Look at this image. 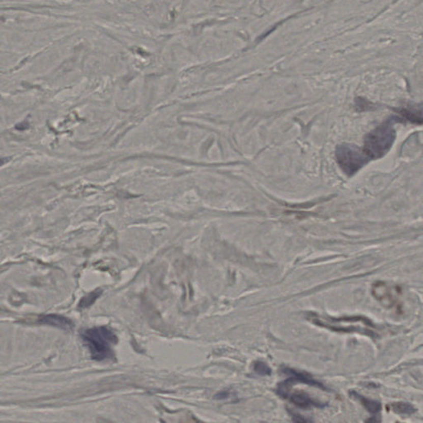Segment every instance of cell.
Here are the masks:
<instances>
[{
	"instance_id": "cell-3",
	"label": "cell",
	"mask_w": 423,
	"mask_h": 423,
	"mask_svg": "<svg viewBox=\"0 0 423 423\" xmlns=\"http://www.w3.org/2000/svg\"><path fill=\"white\" fill-rule=\"evenodd\" d=\"M308 318L314 323L322 327L338 331H364V333H372L371 330L375 327L371 321L363 317L351 318H332L320 316L318 314H311Z\"/></svg>"
},
{
	"instance_id": "cell-14",
	"label": "cell",
	"mask_w": 423,
	"mask_h": 423,
	"mask_svg": "<svg viewBox=\"0 0 423 423\" xmlns=\"http://www.w3.org/2000/svg\"><path fill=\"white\" fill-rule=\"evenodd\" d=\"M290 414H291L292 419H293L294 423H313L308 419L305 418L303 416L295 413V412H290Z\"/></svg>"
},
{
	"instance_id": "cell-9",
	"label": "cell",
	"mask_w": 423,
	"mask_h": 423,
	"mask_svg": "<svg viewBox=\"0 0 423 423\" xmlns=\"http://www.w3.org/2000/svg\"><path fill=\"white\" fill-rule=\"evenodd\" d=\"M39 322L42 324L50 325L53 327L63 329L71 328L73 325L71 321L69 320L68 318L59 316L57 314H49L42 316L39 318Z\"/></svg>"
},
{
	"instance_id": "cell-2",
	"label": "cell",
	"mask_w": 423,
	"mask_h": 423,
	"mask_svg": "<svg viewBox=\"0 0 423 423\" xmlns=\"http://www.w3.org/2000/svg\"><path fill=\"white\" fill-rule=\"evenodd\" d=\"M395 138L396 132L392 121H387L367 134L363 150L371 160L382 158L390 151Z\"/></svg>"
},
{
	"instance_id": "cell-8",
	"label": "cell",
	"mask_w": 423,
	"mask_h": 423,
	"mask_svg": "<svg viewBox=\"0 0 423 423\" xmlns=\"http://www.w3.org/2000/svg\"><path fill=\"white\" fill-rule=\"evenodd\" d=\"M403 119L415 124L423 123V103L408 106L399 110Z\"/></svg>"
},
{
	"instance_id": "cell-1",
	"label": "cell",
	"mask_w": 423,
	"mask_h": 423,
	"mask_svg": "<svg viewBox=\"0 0 423 423\" xmlns=\"http://www.w3.org/2000/svg\"><path fill=\"white\" fill-rule=\"evenodd\" d=\"M81 336L94 360L103 361L114 357L112 347L118 339L109 328L99 327L87 329L82 332Z\"/></svg>"
},
{
	"instance_id": "cell-15",
	"label": "cell",
	"mask_w": 423,
	"mask_h": 423,
	"mask_svg": "<svg viewBox=\"0 0 423 423\" xmlns=\"http://www.w3.org/2000/svg\"><path fill=\"white\" fill-rule=\"evenodd\" d=\"M381 417L380 415H373L371 418H369L365 423H380Z\"/></svg>"
},
{
	"instance_id": "cell-13",
	"label": "cell",
	"mask_w": 423,
	"mask_h": 423,
	"mask_svg": "<svg viewBox=\"0 0 423 423\" xmlns=\"http://www.w3.org/2000/svg\"><path fill=\"white\" fill-rule=\"evenodd\" d=\"M255 372L262 376H269L271 375V369L263 361H257L254 364Z\"/></svg>"
},
{
	"instance_id": "cell-10",
	"label": "cell",
	"mask_w": 423,
	"mask_h": 423,
	"mask_svg": "<svg viewBox=\"0 0 423 423\" xmlns=\"http://www.w3.org/2000/svg\"><path fill=\"white\" fill-rule=\"evenodd\" d=\"M351 394L353 395L355 399H358L361 403L362 405L364 406V408L369 412H371V414L378 415L379 412L381 411V404L379 401L367 399V398L361 396V395L355 392H351Z\"/></svg>"
},
{
	"instance_id": "cell-5",
	"label": "cell",
	"mask_w": 423,
	"mask_h": 423,
	"mask_svg": "<svg viewBox=\"0 0 423 423\" xmlns=\"http://www.w3.org/2000/svg\"><path fill=\"white\" fill-rule=\"evenodd\" d=\"M371 292L375 299H377L384 307L401 312L400 297L402 290L399 286L379 281L373 285Z\"/></svg>"
},
{
	"instance_id": "cell-11",
	"label": "cell",
	"mask_w": 423,
	"mask_h": 423,
	"mask_svg": "<svg viewBox=\"0 0 423 423\" xmlns=\"http://www.w3.org/2000/svg\"><path fill=\"white\" fill-rule=\"evenodd\" d=\"M388 408L395 413L403 415H412L416 412V408L408 403L404 402H399V403H392L388 405Z\"/></svg>"
},
{
	"instance_id": "cell-12",
	"label": "cell",
	"mask_w": 423,
	"mask_h": 423,
	"mask_svg": "<svg viewBox=\"0 0 423 423\" xmlns=\"http://www.w3.org/2000/svg\"><path fill=\"white\" fill-rule=\"evenodd\" d=\"M101 290H96L95 291L92 292L89 294L87 296L82 299L81 302L79 303V307L80 308H86V307H90V305L93 304L94 302L96 300L98 297L101 294Z\"/></svg>"
},
{
	"instance_id": "cell-6",
	"label": "cell",
	"mask_w": 423,
	"mask_h": 423,
	"mask_svg": "<svg viewBox=\"0 0 423 423\" xmlns=\"http://www.w3.org/2000/svg\"><path fill=\"white\" fill-rule=\"evenodd\" d=\"M282 372L289 377L286 380L278 384V388H277L278 394L283 397L284 399H285L286 396L291 392L292 387L295 384V383H302L303 384L318 387L323 390H326L324 386L320 384L319 382L314 380L309 375H307L306 373L299 372V371L290 368L283 369Z\"/></svg>"
},
{
	"instance_id": "cell-7",
	"label": "cell",
	"mask_w": 423,
	"mask_h": 423,
	"mask_svg": "<svg viewBox=\"0 0 423 423\" xmlns=\"http://www.w3.org/2000/svg\"><path fill=\"white\" fill-rule=\"evenodd\" d=\"M285 399H289L291 403L298 406V408L309 409L311 408H324L327 404H322L316 399L310 397L309 395L303 392H290Z\"/></svg>"
},
{
	"instance_id": "cell-4",
	"label": "cell",
	"mask_w": 423,
	"mask_h": 423,
	"mask_svg": "<svg viewBox=\"0 0 423 423\" xmlns=\"http://www.w3.org/2000/svg\"><path fill=\"white\" fill-rule=\"evenodd\" d=\"M335 157L342 171L351 176L371 160L364 150L351 144H342L335 150Z\"/></svg>"
}]
</instances>
